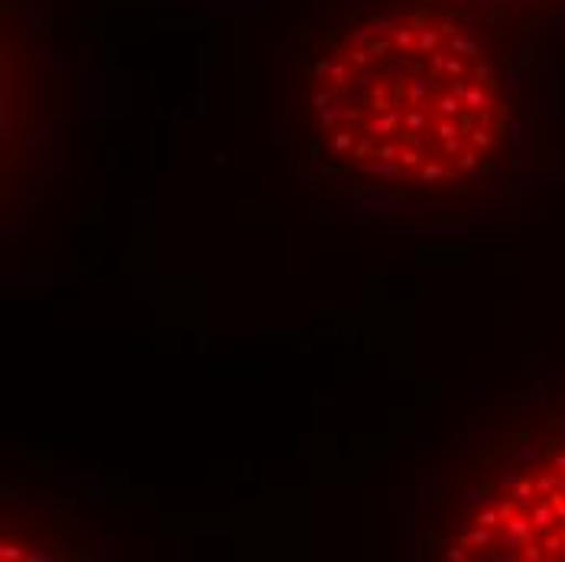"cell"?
Segmentation results:
<instances>
[{"label":"cell","mask_w":565,"mask_h":562,"mask_svg":"<svg viewBox=\"0 0 565 562\" xmlns=\"http://www.w3.org/2000/svg\"><path fill=\"white\" fill-rule=\"evenodd\" d=\"M452 560L565 562V433L488 488L461 520Z\"/></svg>","instance_id":"cell-2"},{"label":"cell","mask_w":565,"mask_h":562,"mask_svg":"<svg viewBox=\"0 0 565 562\" xmlns=\"http://www.w3.org/2000/svg\"><path fill=\"white\" fill-rule=\"evenodd\" d=\"M309 114L348 169L449 185L501 157L513 95L494 40L471 17L394 3L329 36L309 75Z\"/></svg>","instance_id":"cell-1"}]
</instances>
